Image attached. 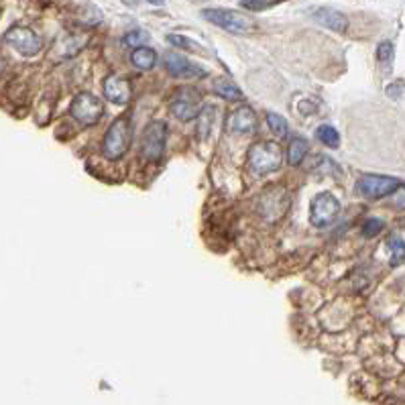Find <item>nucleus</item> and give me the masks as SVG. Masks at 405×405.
I'll list each match as a JSON object with an SVG mask.
<instances>
[{
	"mask_svg": "<svg viewBox=\"0 0 405 405\" xmlns=\"http://www.w3.org/2000/svg\"><path fill=\"white\" fill-rule=\"evenodd\" d=\"M281 163H284V151L275 141H263V143L253 145L249 151V167L257 175L273 173L281 167Z\"/></svg>",
	"mask_w": 405,
	"mask_h": 405,
	"instance_id": "obj_1",
	"label": "nucleus"
},
{
	"mask_svg": "<svg viewBox=\"0 0 405 405\" xmlns=\"http://www.w3.org/2000/svg\"><path fill=\"white\" fill-rule=\"evenodd\" d=\"M133 141V126H131V120L126 117H120L117 119L110 128L106 131L104 135V143H102V153L108 157V159H120Z\"/></svg>",
	"mask_w": 405,
	"mask_h": 405,
	"instance_id": "obj_2",
	"label": "nucleus"
},
{
	"mask_svg": "<svg viewBox=\"0 0 405 405\" xmlns=\"http://www.w3.org/2000/svg\"><path fill=\"white\" fill-rule=\"evenodd\" d=\"M202 17L208 21V23L216 24L228 33H235V35H246V33H253L255 31V21L242 13L237 10H228V8H206L202 13Z\"/></svg>",
	"mask_w": 405,
	"mask_h": 405,
	"instance_id": "obj_3",
	"label": "nucleus"
},
{
	"mask_svg": "<svg viewBox=\"0 0 405 405\" xmlns=\"http://www.w3.org/2000/svg\"><path fill=\"white\" fill-rule=\"evenodd\" d=\"M70 115L80 124L92 126L104 117V104L100 102L98 96L90 94V92H80L70 104Z\"/></svg>",
	"mask_w": 405,
	"mask_h": 405,
	"instance_id": "obj_4",
	"label": "nucleus"
},
{
	"mask_svg": "<svg viewBox=\"0 0 405 405\" xmlns=\"http://www.w3.org/2000/svg\"><path fill=\"white\" fill-rule=\"evenodd\" d=\"M165 141H167V124L161 120L151 122L143 133V143H141V153L145 159L159 163L165 155Z\"/></svg>",
	"mask_w": 405,
	"mask_h": 405,
	"instance_id": "obj_5",
	"label": "nucleus"
},
{
	"mask_svg": "<svg viewBox=\"0 0 405 405\" xmlns=\"http://www.w3.org/2000/svg\"><path fill=\"white\" fill-rule=\"evenodd\" d=\"M4 41L24 57H33L43 49L41 37L29 27H13L4 33Z\"/></svg>",
	"mask_w": 405,
	"mask_h": 405,
	"instance_id": "obj_6",
	"label": "nucleus"
},
{
	"mask_svg": "<svg viewBox=\"0 0 405 405\" xmlns=\"http://www.w3.org/2000/svg\"><path fill=\"white\" fill-rule=\"evenodd\" d=\"M397 188H399V179L397 177H389V175L364 173V175H360V179L357 182L358 193L369 198V200H381L385 196L393 193Z\"/></svg>",
	"mask_w": 405,
	"mask_h": 405,
	"instance_id": "obj_7",
	"label": "nucleus"
},
{
	"mask_svg": "<svg viewBox=\"0 0 405 405\" xmlns=\"http://www.w3.org/2000/svg\"><path fill=\"white\" fill-rule=\"evenodd\" d=\"M338 212H340L338 200L334 198L332 193L322 191V193H318V196L311 200L310 222L316 226V228H326V226H330L334 220H336Z\"/></svg>",
	"mask_w": 405,
	"mask_h": 405,
	"instance_id": "obj_8",
	"label": "nucleus"
},
{
	"mask_svg": "<svg viewBox=\"0 0 405 405\" xmlns=\"http://www.w3.org/2000/svg\"><path fill=\"white\" fill-rule=\"evenodd\" d=\"M171 112L173 117L184 122L198 119L200 115V94L193 88H182L171 98Z\"/></svg>",
	"mask_w": 405,
	"mask_h": 405,
	"instance_id": "obj_9",
	"label": "nucleus"
},
{
	"mask_svg": "<svg viewBox=\"0 0 405 405\" xmlns=\"http://www.w3.org/2000/svg\"><path fill=\"white\" fill-rule=\"evenodd\" d=\"M287 206H289V198L284 188H271L269 191H265L259 200V212L269 222H275L277 218L286 214Z\"/></svg>",
	"mask_w": 405,
	"mask_h": 405,
	"instance_id": "obj_10",
	"label": "nucleus"
},
{
	"mask_svg": "<svg viewBox=\"0 0 405 405\" xmlns=\"http://www.w3.org/2000/svg\"><path fill=\"white\" fill-rule=\"evenodd\" d=\"M165 70L169 75L173 78H182V80H191V78H204L206 70L191 64L190 59L182 57L179 53H165Z\"/></svg>",
	"mask_w": 405,
	"mask_h": 405,
	"instance_id": "obj_11",
	"label": "nucleus"
},
{
	"mask_svg": "<svg viewBox=\"0 0 405 405\" xmlns=\"http://www.w3.org/2000/svg\"><path fill=\"white\" fill-rule=\"evenodd\" d=\"M102 92L112 104H126L131 100V82L122 75H108L102 84Z\"/></svg>",
	"mask_w": 405,
	"mask_h": 405,
	"instance_id": "obj_12",
	"label": "nucleus"
},
{
	"mask_svg": "<svg viewBox=\"0 0 405 405\" xmlns=\"http://www.w3.org/2000/svg\"><path fill=\"white\" fill-rule=\"evenodd\" d=\"M228 131L233 135H253L257 131V117L253 108L240 106L228 117Z\"/></svg>",
	"mask_w": 405,
	"mask_h": 405,
	"instance_id": "obj_13",
	"label": "nucleus"
},
{
	"mask_svg": "<svg viewBox=\"0 0 405 405\" xmlns=\"http://www.w3.org/2000/svg\"><path fill=\"white\" fill-rule=\"evenodd\" d=\"M311 17H314V21L318 24H322V27H326L330 31H336V33H344L348 29V19L342 13L334 10V8H326V6L324 8H316L311 13Z\"/></svg>",
	"mask_w": 405,
	"mask_h": 405,
	"instance_id": "obj_14",
	"label": "nucleus"
},
{
	"mask_svg": "<svg viewBox=\"0 0 405 405\" xmlns=\"http://www.w3.org/2000/svg\"><path fill=\"white\" fill-rule=\"evenodd\" d=\"M84 45H86V39H84V37H80V35H66V37H61V39L55 43V47L51 51V55H53L55 61H64V59H68V57L75 55Z\"/></svg>",
	"mask_w": 405,
	"mask_h": 405,
	"instance_id": "obj_15",
	"label": "nucleus"
},
{
	"mask_svg": "<svg viewBox=\"0 0 405 405\" xmlns=\"http://www.w3.org/2000/svg\"><path fill=\"white\" fill-rule=\"evenodd\" d=\"M212 88H214V92L218 96H222L224 100H230V102H239L242 100L244 96L240 92V88L237 84H233L228 78H224V75H220V78H216L214 84H212Z\"/></svg>",
	"mask_w": 405,
	"mask_h": 405,
	"instance_id": "obj_16",
	"label": "nucleus"
},
{
	"mask_svg": "<svg viewBox=\"0 0 405 405\" xmlns=\"http://www.w3.org/2000/svg\"><path fill=\"white\" fill-rule=\"evenodd\" d=\"M131 61H133V66L139 68V70H153L155 64H157V53H155L153 49L145 47L143 45V47H137L133 51Z\"/></svg>",
	"mask_w": 405,
	"mask_h": 405,
	"instance_id": "obj_17",
	"label": "nucleus"
},
{
	"mask_svg": "<svg viewBox=\"0 0 405 405\" xmlns=\"http://www.w3.org/2000/svg\"><path fill=\"white\" fill-rule=\"evenodd\" d=\"M308 151H310V143L304 137H295L287 149V161L291 165H300L304 161V157L308 155Z\"/></svg>",
	"mask_w": 405,
	"mask_h": 405,
	"instance_id": "obj_18",
	"label": "nucleus"
},
{
	"mask_svg": "<svg viewBox=\"0 0 405 405\" xmlns=\"http://www.w3.org/2000/svg\"><path fill=\"white\" fill-rule=\"evenodd\" d=\"M387 246L391 251V267H399L405 263V240L397 235H393L391 239L387 240Z\"/></svg>",
	"mask_w": 405,
	"mask_h": 405,
	"instance_id": "obj_19",
	"label": "nucleus"
},
{
	"mask_svg": "<svg viewBox=\"0 0 405 405\" xmlns=\"http://www.w3.org/2000/svg\"><path fill=\"white\" fill-rule=\"evenodd\" d=\"M214 106H208V108L200 110V115H198V135H200V139H208V135L212 131V120H214Z\"/></svg>",
	"mask_w": 405,
	"mask_h": 405,
	"instance_id": "obj_20",
	"label": "nucleus"
},
{
	"mask_svg": "<svg viewBox=\"0 0 405 405\" xmlns=\"http://www.w3.org/2000/svg\"><path fill=\"white\" fill-rule=\"evenodd\" d=\"M316 137H318L320 143H324L326 147H330V149H336L340 145V135H338V131L334 126H330V124H320L318 131H316Z\"/></svg>",
	"mask_w": 405,
	"mask_h": 405,
	"instance_id": "obj_21",
	"label": "nucleus"
},
{
	"mask_svg": "<svg viewBox=\"0 0 405 405\" xmlns=\"http://www.w3.org/2000/svg\"><path fill=\"white\" fill-rule=\"evenodd\" d=\"M267 126L277 139H286L287 137V120L284 117H279L275 112H267Z\"/></svg>",
	"mask_w": 405,
	"mask_h": 405,
	"instance_id": "obj_22",
	"label": "nucleus"
},
{
	"mask_svg": "<svg viewBox=\"0 0 405 405\" xmlns=\"http://www.w3.org/2000/svg\"><path fill=\"white\" fill-rule=\"evenodd\" d=\"M279 2H286V0H240V6L246 8V10H269L273 6H277Z\"/></svg>",
	"mask_w": 405,
	"mask_h": 405,
	"instance_id": "obj_23",
	"label": "nucleus"
},
{
	"mask_svg": "<svg viewBox=\"0 0 405 405\" xmlns=\"http://www.w3.org/2000/svg\"><path fill=\"white\" fill-rule=\"evenodd\" d=\"M393 55H395V47H393L391 41H381V43L377 45V59H379V64L389 66V64L393 61Z\"/></svg>",
	"mask_w": 405,
	"mask_h": 405,
	"instance_id": "obj_24",
	"label": "nucleus"
},
{
	"mask_svg": "<svg viewBox=\"0 0 405 405\" xmlns=\"http://www.w3.org/2000/svg\"><path fill=\"white\" fill-rule=\"evenodd\" d=\"M383 220L379 218H369V220H364V224H362V237H367V239H373V237H377L379 233L383 230Z\"/></svg>",
	"mask_w": 405,
	"mask_h": 405,
	"instance_id": "obj_25",
	"label": "nucleus"
},
{
	"mask_svg": "<svg viewBox=\"0 0 405 405\" xmlns=\"http://www.w3.org/2000/svg\"><path fill=\"white\" fill-rule=\"evenodd\" d=\"M149 41V35L145 33V31H133V33H128L124 39H122V43L126 45V47H143V43Z\"/></svg>",
	"mask_w": 405,
	"mask_h": 405,
	"instance_id": "obj_26",
	"label": "nucleus"
},
{
	"mask_svg": "<svg viewBox=\"0 0 405 405\" xmlns=\"http://www.w3.org/2000/svg\"><path fill=\"white\" fill-rule=\"evenodd\" d=\"M167 41H169V43H173L175 47L188 49V51H202L200 45H196L193 41H190L188 37H182V35H169V37H167Z\"/></svg>",
	"mask_w": 405,
	"mask_h": 405,
	"instance_id": "obj_27",
	"label": "nucleus"
},
{
	"mask_svg": "<svg viewBox=\"0 0 405 405\" xmlns=\"http://www.w3.org/2000/svg\"><path fill=\"white\" fill-rule=\"evenodd\" d=\"M393 204H395L397 208H405V186L395 190V193H393Z\"/></svg>",
	"mask_w": 405,
	"mask_h": 405,
	"instance_id": "obj_28",
	"label": "nucleus"
},
{
	"mask_svg": "<svg viewBox=\"0 0 405 405\" xmlns=\"http://www.w3.org/2000/svg\"><path fill=\"white\" fill-rule=\"evenodd\" d=\"M402 90H404V84H391V86H387V94L391 96V98H399L402 96Z\"/></svg>",
	"mask_w": 405,
	"mask_h": 405,
	"instance_id": "obj_29",
	"label": "nucleus"
},
{
	"mask_svg": "<svg viewBox=\"0 0 405 405\" xmlns=\"http://www.w3.org/2000/svg\"><path fill=\"white\" fill-rule=\"evenodd\" d=\"M6 70V61H4V57L0 55V75H2V72Z\"/></svg>",
	"mask_w": 405,
	"mask_h": 405,
	"instance_id": "obj_30",
	"label": "nucleus"
},
{
	"mask_svg": "<svg viewBox=\"0 0 405 405\" xmlns=\"http://www.w3.org/2000/svg\"><path fill=\"white\" fill-rule=\"evenodd\" d=\"M149 4H155V6H161V4H165V0H149Z\"/></svg>",
	"mask_w": 405,
	"mask_h": 405,
	"instance_id": "obj_31",
	"label": "nucleus"
},
{
	"mask_svg": "<svg viewBox=\"0 0 405 405\" xmlns=\"http://www.w3.org/2000/svg\"><path fill=\"white\" fill-rule=\"evenodd\" d=\"M124 2H126V4H128V6H133V4H137V2H139V0H124Z\"/></svg>",
	"mask_w": 405,
	"mask_h": 405,
	"instance_id": "obj_32",
	"label": "nucleus"
}]
</instances>
